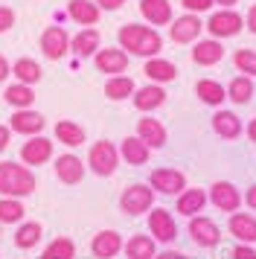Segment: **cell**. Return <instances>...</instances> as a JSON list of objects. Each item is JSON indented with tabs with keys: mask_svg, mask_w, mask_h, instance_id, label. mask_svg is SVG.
Segmentation results:
<instances>
[{
	"mask_svg": "<svg viewBox=\"0 0 256 259\" xmlns=\"http://www.w3.org/2000/svg\"><path fill=\"white\" fill-rule=\"evenodd\" d=\"M119 47L125 50L128 56L137 59H154L160 56L163 50V38L154 26H143V24H125L119 26Z\"/></svg>",
	"mask_w": 256,
	"mask_h": 259,
	"instance_id": "obj_1",
	"label": "cell"
},
{
	"mask_svg": "<svg viewBox=\"0 0 256 259\" xmlns=\"http://www.w3.org/2000/svg\"><path fill=\"white\" fill-rule=\"evenodd\" d=\"M38 187V178L29 166L18 160H3L0 163V195L3 198H26Z\"/></svg>",
	"mask_w": 256,
	"mask_h": 259,
	"instance_id": "obj_2",
	"label": "cell"
},
{
	"mask_svg": "<svg viewBox=\"0 0 256 259\" xmlns=\"http://www.w3.org/2000/svg\"><path fill=\"white\" fill-rule=\"evenodd\" d=\"M88 166L93 175L99 178H111L119 166V149L111 140H96L88 152Z\"/></svg>",
	"mask_w": 256,
	"mask_h": 259,
	"instance_id": "obj_3",
	"label": "cell"
},
{
	"mask_svg": "<svg viewBox=\"0 0 256 259\" xmlns=\"http://www.w3.org/2000/svg\"><path fill=\"white\" fill-rule=\"evenodd\" d=\"M204 29L209 32V38L224 41V38H236L244 29V18L236 9H219L209 15V21L204 24Z\"/></svg>",
	"mask_w": 256,
	"mask_h": 259,
	"instance_id": "obj_4",
	"label": "cell"
},
{
	"mask_svg": "<svg viewBox=\"0 0 256 259\" xmlns=\"http://www.w3.org/2000/svg\"><path fill=\"white\" fill-rule=\"evenodd\" d=\"M154 207V189L149 184H128L119 195V210L125 215H143Z\"/></svg>",
	"mask_w": 256,
	"mask_h": 259,
	"instance_id": "obj_5",
	"label": "cell"
},
{
	"mask_svg": "<svg viewBox=\"0 0 256 259\" xmlns=\"http://www.w3.org/2000/svg\"><path fill=\"white\" fill-rule=\"evenodd\" d=\"M149 236L160 245H172L178 239V222L166 207H151L149 210Z\"/></svg>",
	"mask_w": 256,
	"mask_h": 259,
	"instance_id": "obj_6",
	"label": "cell"
},
{
	"mask_svg": "<svg viewBox=\"0 0 256 259\" xmlns=\"http://www.w3.org/2000/svg\"><path fill=\"white\" fill-rule=\"evenodd\" d=\"M149 187L154 192H160V195H181L186 189V175L181 169H172V166H160V169H154L149 175Z\"/></svg>",
	"mask_w": 256,
	"mask_h": 259,
	"instance_id": "obj_7",
	"label": "cell"
},
{
	"mask_svg": "<svg viewBox=\"0 0 256 259\" xmlns=\"http://www.w3.org/2000/svg\"><path fill=\"white\" fill-rule=\"evenodd\" d=\"M201 32H204V21L192 12L181 15L169 24V38L175 44H195V41H201Z\"/></svg>",
	"mask_w": 256,
	"mask_h": 259,
	"instance_id": "obj_8",
	"label": "cell"
},
{
	"mask_svg": "<svg viewBox=\"0 0 256 259\" xmlns=\"http://www.w3.org/2000/svg\"><path fill=\"white\" fill-rule=\"evenodd\" d=\"M41 53L50 61H61L70 53V35L64 26H47L41 32Z\"/></svg>",
	"mask_w": 256,
	"mask_h": 259,
	"instance_id": "obj_9",
	"label": "cell"
},
{
	"mask_svg": "<svg viewBox=\"0 0 256 259\" xmlns=\"http://www.w3.org/2000/svg\"><path fill=\"white\" fill-rule=\"evenodd\" d=\"M53 146L56 143L44 137V134H35L21 146V163L23 166H44L47 160H53Z\"/></svg>",
	"mask_w": 256,
	"mask_h": 259,
	"instance_id": "obj_10",
	"label": "cell"
},
{
	"mask_svg": "<svg viewBox=\"0 0 256 259\" xmlns=\"http://www.w3.org/2000/svg\"><path fill=\"white\" fill-rule=\"evenodd\" d=\"M93 64H96V70L105 73L108 79H111V76H122V73L128 70V53L122 47H102L93 56Z\"/></svg>",
	"mask_w": 256,
	"mask_h": 259,
	"instance_id": "obj_11",
	"label": "cell"
},
{
	"mask_svg": "<svg viewBox=\"0 0 256 259\" xmlns=\"http://www.w3.org/2000/svg\"><path fill=\"white\" fill-rule=\"evenodd\" d=\"M189 239H192L198 247H216L221 242V230L212 219L195 215V219H189Z\"/></svg>",
	"mask_w": 256,
	"mask_h": 259,
	"instance_id": "obj_12",
	"label": "cell"
},
{
	"mask_svg": "<svg viewBox=\"0 0 256 259\" xmlns=\"http://www.w3.org/2000/svg\"><path fill=\"white\" fill-rule=\"evenodd\" d=\"M12 134H23V137H35V134H44L47 119L44 114H38L32 108H23V111H15L9 122Z\"/></svg>",
	"mask_w": 256,
	"mask_h": 259,
	"instance_id": "obj_13",
	"label": "cell"
},
{
	"mask_svg": "<svg viewBox=\"0 0 256 259\" xmlns=\"http://www.w3.org/2000/svg\"><path fill=\"white\" fill-rule=\"evenodd\" d=\"M207 198L212 201V207H219L221 212H236L239 204H242V195H239V189L233 187L230 181H216V184L209 187Z\"/></svg>",
	"mask_w": 256,
	"mask_h": 259,
	"instance_id": "obj_14",
	"label": "cell"
},
{
	"mask_svg": "<svg viewBox=\"0 0 256 259\" xmlns=\"http://www.w3.org/2000/svg\"><path fill=\"white\" fill-rule=\"evenodd\" d=\"M131 99H134V108H137L140 114H151V111L166 105V88L149 82V84H143V88H137Z\"/></svg>",
	"mask_w": 256,
	"mask_h": 259,
	"instance_id": "obj_15",
	"label": "cell"
},
{
	"mask_svg": "<svg viewBox=\"0 0 256 259\" xmlns=\"http://www.w3.org/2000/svg\"><path fill=\"white\" fill-rule=\"evenodd\" d=\"M227 230L236 236V242L242 245H256V215L253 212H230L227 219Z\"/></svg>",
	"mask_w": 256,
	"mask_h": 259,
	"instance_id": "obj_16",
	"label": "cell"
},
{
	"mask_svg": "<svg viewBox=\"0 0 256 259\" xmlns=\"http://www.w3.org/2000/svg\"><path fill=\"white\" fill-rule=\"evenodd\" d=\"M137 137L146 143L149 149H163L166 140H169V131H166V125H163L160 119L143 117V119H137Z\"/></svg>",
	"mask_w": 256,
	"mask_h": 259,
	"instance_id": "obj_17",
	"label": "cell"
},
{
	"mask_svg": "<svg viewBox=\"0 0 256 259\" xmlns=\"http://www.w3.org/2000/svg\"><path fill=\"white\" fill-rule=\"evenodd\" d=\"M140 15L151 26H169L175 21L169 0H140Z\"/></svg>",
	"mask_w": 256,
	"mask_h": 259,
	"instance_id": "obj_18",
	"label": "cell"
},
{
	"mask_svg": "<svg viewBox=\"0 0 256 259\" xmlns=\"http://www.w3.org/2000/svg\"><path fill=\"white\" fill-rule=\"evenodd\" d=\"M122 236L116 230H99V233L91 239V253L96 259H114L119 250H122Z\"/></svg>",
	"mask_w": 256,
	"mask_h": 259,
	"instance_id": "obj_19",
	"label": "cell"
},
{
	"mask_svg": "<svg viewBox=\"0 0 256 259\" xmlns=\"http://www.w3.org/2000/svg\"><path fill=\"white\" fill-rule=\"evenodd\" d=\"M224 59V44L216 41V38H201L192 44V61L198 67H212Z\"/></svg>",
	"mask_w": 256,
	"mask_h": 259,
	"instance_id": "obj_20",
	"label": "cell"
},
{
	"mask_svg": "<svg viewBox=\"0 0 256 259\" xmlns=\"http://www.w3.org/2000/svg\"><path fill=\"white\" fill-rule=\"evenodd\" d=\"M67 15H70V21H76L81 29H88V26L99 24L102 9L96 6V0H70L67 3Z\"/></svg>",
	"mask_w": 256,
	"mask_h": 259,
	"instance_id": "obj_21",
	"label": "cell"
},
{
	"mask_svg": "<svg viewBox=\"0 0 256 259\" xmlns=\"http://www.w3.org/2000/svg\"><path fill=\"white\" fill-rule=\"evenodd\" d=\"M56 178L61 181V184H67V187H73V184H81V178H84V163H81L76 154H58L56 157Z\"/></svg>",
	"mask_w": 256,
	"mask_h": 259,
	"instance_id": "obj_22",
	"label": "cell"
},
{
	"mask_svg": "<svg viewBox=\"0 0 256 259\" xmlns=\"http://www.w3.org/2000/svg\"><path fill=\"white\" fill-rule=\"evenodd\" d=\"M212 131L219 134L221 140H239V134L244 131V125H242V119L236 117V111L219 108V111L212 114Z\"/></svg>",
	"mask_w": 256,
	"mask_h": 259,
	"instance_id": "obj_23",
	"label": "cell"
},
{
	"mask_svg": "<svg viewBox=\"0 0 256 259\" xmlns=\"http://www.w3.org/2000/svg\"><path fill=\"white\" fill-rule=\"evenodd\" d=\"M207 192L204 189H184L181 195H178V201H175V212H181L184 219H195V215H201V210L207 207Z\"/></svg>",
	"mask_w": 256,
	"mask_h": 259,
	"instance_id": "obj_24",
	"label": "cell"
},
{
	"mask_svg": "<svg viewBox=\"0 0 256 259\" xmlns=\"http://www.w3.org/2000/svg\"><path fill=\"white\" fill-rule=\"evenodd\" d=\"M70 50L79 56V59H88V56H96L99 50H102V35H99V29H93V26H88V29H81V32H76V35L70 38Z\"/></svg>",
	"mask_w": 256,
	"mask_h": 259,
	"instance_id": "obj_25",
	"label": "cell"
},
{
	"mask_svg": "<svg viewBox=\"0 0 256 259\" xmlns=\"http://www.w3.org/2000/svg\"><path fill=\"white\" fill-rule=\"evenodd\" d=\"M143 73H146V76H149V82H154V84H169V82H175V79H178V67H175V61L160 59V56L146 59Z\"/></svg>",
	"mask_w": 256,
	"mask_h": 259,
	"instance_id": "obj_26",
	"label": "cell"
},
{
	"mask_svg": "<svg viewBox=\"0 0 256 259\" xmlns=\"http://www.w3.org/2000/svg\"><path fill=\"white\" fill-rule=\"evenodd\" d=\"M119 157H122L128 166H146L149 157H151V149L134 134V137H125V140L119 143Z\"/></svg>",
	"mask_w": 256,
	"mask_h": 259,
	"instance_id": "obj_27",
	"label": "cell"
},
{
	"mask_svg": "<svg viewBox=\"0 0 256 259\" xmlns=\"http://www.w3.org/2000/svg\"><path fill=\"white\" fill-rule=\"evenodd\" d=\"M122 250H125V259H154L157 256V242L146 233H134L122 245Z\"/></svg>",
	"mask_w": 256,
	"mask_h": 259,
	"instance_id": "obj_28",
	"label": "cell"
},
{
	"mask_svg": "<svg viewBox=\"0 0 256 259\" xmlns=\"http://www.w3.org/2000/svg\"><path fill=\"white\" fill-rule=\"evenodd\" d=\"M195 96L204 102V105L219 108V105H224V99H227V88H224L221 82H216V79H198Z\"/></svg>",
	"mask_w": 256,
	"mask_h": 259,
	"instance_id": "obj_29",
	"label": "cell"
},
{
	"mask_svg": "<svg viewBox=\"0 0 256 259\" xmlns=\"http://www.w3.org/2000/svg\"><path fill=\"white\" fill-rule=\"evenodd\" d=\"M56 140L64 143L67 149H79V146H84V140H88V134H84V128H81L79 122H73V119H61V122H56Z\"/></svg>",
	"mask_w": 256,
	"mask_h": 259,
	"instance_id": "obj_30",
	"label": "cell"
},
{
	"mask_svg": "<svg viewBox=\"0 0 256 259\" xmlns=\"http://www.w3.org/2000/svg\"><path fill=\"white\" fill-rule=\"evenodd\" d=\"M134 91H137V84H134V79L131 76H111L108 82H105V96L111 99V102H122V99H131L134 96Z\"/></svg>",
	"mask_w": 256,
	"mask_h": 259,
	"instance_id": "obj_31",
	"label": "cell"
},
{
	"mask_svg": "<svg viewBox=\"0 0 256 259\" xmlns=\"http://www.w3.org/2000/svg\"><path fill=\"white\" fill-rule=\"evenodd\" d=\"M256 88H253V79L250 76H233L230 84H227V99L233 105H247L253 99Z\"/></svg>",
	"mask_w": 256,
	"mask_h": 259,
	"instance_id": "obj_32",
	"label": "cell"
},
{
	"mask_svg": "<svg viewBox=\"0 0 256 259\" xmlns=\"http://www.w3.org/2000/svg\"><path fill=\"white\" fill-rule=\"evenodd\" d=\"M44 236V227L41 222H21L18 224V233H15V247L18 250H32Z\"/></svg>",
	"mask_w": 256,
	"mask_h": 259,
	"instance_id": "obj_33",
	"label": "cell"
},
{
	"mask_svg": "<svg viewBox=\"0 0 256 259\" xmlns=\"http://www.w3.org/2000/svg\"><path fill=\"white\" fill-rule=\"evenodd\" d=\"M3 99H6V105H12L15 111H23V108H32L35 91L29 88V84L15 82V84H9V88L3 91Z\"/></svg>",
	"mask_w": 256,
	"mask_h": 259,
	"instance_id": "obj_34",
	"label": "cell"
},
{
	"mask_svg": "<svg viewBox=\"0 0 256 259\" xmlns=\"http://www.w3.org/2000/svg\"><path fill=\"white\" fill-rule=\"evenodd\" d=\"M12 76L18 79L21 84H38L41 82V76H44V70H41V64L35 59H18L15 64H12Z\"/></svg>",
	"mask_w": 256,
	"mask_h": 259,
	"instance_id": "obj_35",
	"label": "cell"
},
{
	"mask_svg": "<svg viewBox=\"0 0 256 259\" xmlns=\"http://www.w3.org/2000/svg\"><path fill=\"white\" fill-rule=\"evenodd\" d=\"M41 259H76V242L67 239V236H58V239H53L47 245Z\"/></svg>",
	"mask_w": 256,
	"mask_h": 259,
	"instance_id": "obj_36",
	"label": "cell"
},
{
	"mask_svg": "<svg viewBox=\"0 0 256 259\" xmlns=\"http://www.w3.org/2000/svg\"><path fill=\"white\" fill-rule=\"evenodd\" d=\"M26 215L21 198H0V224H21Z\"/></svg>",
	"mask_w": 256,
	"mask_h": 259,
	"instance_id": "obj_37",
	"label": "cell"
},
{
	"mask_svg": "<svg viewBox=\"0 0 256 259\" xmlns=\"http://www.w3.org/2000/svg\"><path fill=\"white\" fill-rule=\"evenodd\" d=\"M233 64H236V70L242 73V76H250L256 79V50H236L233 53Z\"/></svg>",
	"mask_w": 256,
	"mask_h": 259,
	"instance_id": "obj_38",
	"label": "cell"
},
{
	"mask_svg": "<svg viewBox=\"0 0 256 259\" xmlns=\"http://www.w3.org/2000/svg\"><path fill=\"white\" fill-rule=\"evenodd\" d=\"M181 6H184L186 12H192V15H201V12H209L216 3L212 0H181Z\"/></svg>",
	"mask_w": 256,
	"mask_h": 259,
	"instance_id": "obj_39",
	"label": "cell"
},
{
	"mask_svg": "<svg viewBox=\"0 0 256 259\" xmlns=\"http://www.w3.org/2000/svg\"><path fill=\"white\" fill-rule=\"evenodd\" d=\"M15 18H18V15H15L12 6H0V35L9 32L12 26H15Z\"/></svg>",
	"mask_w": 256,
	"mask_h": 259,
	"instance_id": "obj_40",
	"label": "cell"
},
{
	"mask_svg": "<svg viewBox=\"0 0 256 259\" xmlns=\"http://www.w3.org/2000/svg\"><path fill=\"white\" fill-rule=\"evenodd\" d=\"M230 259H256V247L253 245H233V250H230Z\"/></svg>",
	"mask_w": 256,
	"mask_h": 259,
	"instance_id": "obj_41",
	"label": "cell"
},
{
	"mask_svg": "<svg viewBox=\"0 0 256 259\" xmlns=\"http://www.w3.org/2000/svg\"><path fill=\"white\" fill-rule=\"evenodd\" d=\"M128 0H96V6L102 9V12H116V9H122Z\"/></svg>",
	"mask_w": 256,
	"mask_h": 259,
	"instance_id": "obj_42",
	"label": "cell"
},
{
	"mask_svg": "<svg viewBox=\"0 0 256 259\" xmlns=\"http://www.w3.org/2000/svg\"><path fill=\"white\" fill-rule=\"evenodd\" d=\"M9 143H12V128L9 125H0V154L9 149Z\"/></svg>",
	"mask_w": 256,
	"mask_h": 259,
	"instance_id": "obj_43",
	"label": "cell"
},
{
	"mask_svg": "<svg viewBox=\"0 0 256 259\" xmlns=\"http://www.w3.org/2000/svg\"><path fill=\"white\" fill-rule=\"evenodd\" d=\"M244 29H250V32L256 35V3L247 9V15H244Z\"/></svg>",
	"mask_w": 256,
	"mask_h": 259,
	"instance_id": "obj_44",
	"label": "cell"
},
{
	"mask_svg": "<svg viewBox=\"0 0 256 259\" xmlns=\"http://www.w3.org/2000/svg\"><path fill=\"white\" fill-rule=\"evenodd\" d=\"M9 76H12V64H9V59L0 53V82H6Z\"/></svg>",
	"mask_w": 256,
	"mask_h": 259,
	"instance_id": "obj_45",
	"label": "cell"
},
{
	"mask_svg": "<svg viewBox=\"0 0 256 259\" xmlns=\"http://www.w3.org/2000/svg\"><path fill=\"white\" fill-rule=\"evenodd\" d=\"M244 204L256 212V184H250V187H247V192H244Z\"/></svg>",
	"mask_w": 256,
	"mask_h": 259,
	"instance_id": "obj_46",
	"label": "cell"
},
{
	"mask_svg": "<svg viewBox=\"0 0 256 259\" xmlns=\"http://www.w3.org/2000/svg\"><path fill=\"white\" fill-rule=\"evenodd\" d=\"M154 259H189V256H184V253H178V250H163V253H157Z\"/></svg>",
	"mask_w": 256,
	"mask_h": 259,
	"instance_id": "obj_47",
	"label": "cell"
},
{
	"mask_svg": "<svg viewBox=\"0 0 256 259\" xmlns=\"http://www.w3.org/2000/svg\"><path fill=\"white\" fill-rule=\"evenodd\" d=\"M244 134H247V140L250 143H256V117L247 122V128H244Z\"/></svg>",
	"mask_w": 256,
	"mask_h": 259,
	"instance_id": "obj_48",
	"label": "cell"
},
{
	"mask_svg": "<svg viewBox=\"0 0 256 259\" xmlns=\"http://www.w3.org/2000/svg\"><path fill=\"white\" fill-rule=\"evenodd\" d=\"M212 3H216V6H221V9H233L239 0H212Z\"/></svg>",
	"mask_w": 256,
	"mask_h": 259,
	"instance_id": "obj_49",
	"label": "cell"
}]
</instances>
